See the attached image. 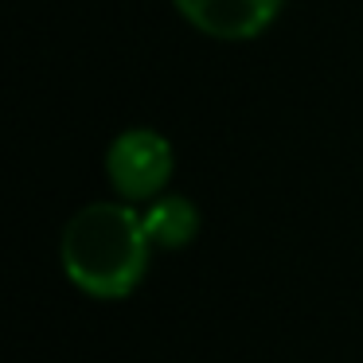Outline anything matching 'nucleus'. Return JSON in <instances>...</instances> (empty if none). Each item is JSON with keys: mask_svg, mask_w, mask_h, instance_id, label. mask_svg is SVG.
<instances>
[{"mask_svg": "<svg viewBox=\"0 0 363 363\" xmlns=\"http://www.w3.org/2000/svg\"><path fill=\"white\" fill-rule=\"evenodd\" d=\"M152 242L137 203L98 199L67 219L59 235V266L67 281L94 301H125L152 266Z\"/></svg>", "mask_w": 363, "mask_h": 363, "instance_id": "nucleus-1", "label": "nucleus"}, {"mask_svg": "<svg viewBox=\"0 0 363 363\" xmlns=\"http://www.w3.org/2000/svg\"><path fill=\"white\" fill-rule=\"evenodd\" d=\"M176 172V149L164 133L149 125L121 129L106 149V180L125 203H149L164 196Z\"/></svg>", "mask_w": 363, "mask_h": 363, "instance_id": "nucleus-2", "label": "nucleus"}, {"mask_svg": "<svg viewBox=\"0 0 363 363\" xmlns=\"http://www.w3.org/2000/svg\"><path fill=\"white\" fill-rule=\"evenodd\" d=\"M172 4L199 35L219 43L258 40L285 9V0H172Z\"/></svg>", "mask_w": 363, "mask_h": 363, "instance_id": "nucleus-3", "label": "nucleus"}, {"mask_svg": "<svg viewBox=\"0 0 363 363\" xmlns=\"http://www.w3.org/2000/svg\"><path fill=\"white\" fill-rule=\"evenodd\" d=\"M141 219H145V230H149L152 250H164V254L191 246L199 238V223H203L199 207L180 191H164V196L149 199L141 207Z\"/></svg>", "mask_w": 363, "mask_h": 363, "instance_id": "nucleus-4", "label": "nucleus"}]
</instances>
